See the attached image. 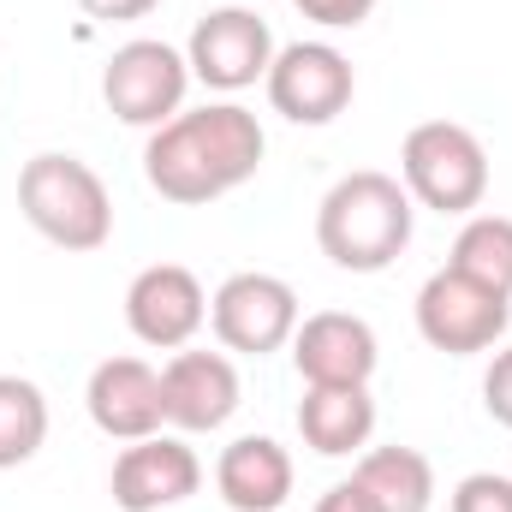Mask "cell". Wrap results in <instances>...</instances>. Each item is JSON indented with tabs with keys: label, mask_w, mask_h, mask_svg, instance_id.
I'll return each mask as SVG.
<instances>
[{
	"label": "cell",
	"mask_w": 512,
	"mask_h": 512,
	"mask_svg": "<svg viewBox=\"0 0 512 512\" xmlns=\"http://www.w3.org/2000/svg\"><path fill=\"white\" fill-rule=\"evenodd\" d=\"M483 405H489V417L512 429V346L507 352H495V364H489V376H483Z\"/></svg>",
	"instance_id": "22"
},
{
	"label": "cell",
	"mask_w": 512,
	"mask_h": 512,
	"mask_svg": "<svg viewBox=\"0 0 512 512\" xmlns=\"http://www.w3.org/2000/svg\"><path fill=\"white\" fill-rule=\"evenodd\" d=\"M203 483V459L179 441V435H143L126 441V453L114 459V507L120 512H161L191 501Z\"/></svg>",
	"instance_id": "12"
},
{
	"label": "cell",
	"mask_w": 512,
	"mask_h": 512,
	"mask_svg": "<svg viewBox=\"0 0 512 512\" xmlns=\"http://www.w3.org/2000/svg\"><path fill=\"white\" fill-rule=\"evenodd\" d=\"M209 322H215V340L227 352H245V358H268L280 346H292L298 334V292L280 280V274H262V268H245V274H227L221 292L209 298Z\"/></svg>",
	"instance_id": "7"
},
{
	"label": "cell",
	"mask_w": 512,
	"mask_h": 512,
	"mask_svg": "<svg viewBox=\"0 0 512 512\" xmlns=\"http://www.w3.org/2000/svg\"><path fill=\"white\" fill-rule=\"evenodd\" d=\"M185 66H191L197 84H209L221 96H239V90H251L256 78H268L274 30L251 6H215V12L197 18V30L185 42Z\"/></svg>",
	"instance_id": "8"
},
{
	"label": "cell",
	"mask_w": 512,
	"mask_h": 512,
	"mask_svg": "<svg viewBox=\"0 0 512 512\" xmlns=\"http://www.w3.org/2000/svg\"><path fill=\"white\" fill-rule=\"evenodd\" d=\"M399 179H405L411 203H423L435 215H471L489 197V149L471 126L423 120V126L405 131Z\"/></svg>",
	"instance_id": "4"
},
{
	"label": "cell",
	"mask_w": 512,
	"mask_h": 512,
	"mask_svg": "<svg viewBox=\"0 0 512 512\" xmlns=\"http://www.w3.org/2000/svg\"><path fill=\"white\" fill-rule=\"evenodd\" d=\"M376 328L352 310H316L292 334V364L304 387H370L376 376Z\"/></svg>",
	"instance_id": "11"
},
{
	"label": "cell",
	"mask_w": 512,
	"mask_h": 512,
	"mask_svg": "<svg viewBox=\"0 0 512 512\" xmlns=\"http://www.w3.org/2000/svg\"><path fill=\"white\" fill-rule=\"evenodd\" d=\"M298 435L322 459H346L370 447L376 435V399L370 387H304L298 399Z\"/></svg>",
	"instance_id": "16"
},
{
	"label": "cell",
	"mask_w": 512,
	"mask_h": 512,
	"mask_svg": "<svg viewBox=\"0 0 512 512\" xmlns=\"http://www.w3.org/2000/svg\"><path fill=\"white\" fill-rule=\"evenodd\" d=\"M447 268H459V274H471V280L512 298V221L507 215H471L453 239Z\"/></svg>",
	"instance_id": "19"
},
{
	"label": "cell",
	"mask_w": 512,
	"mask_h": 512,
	"mask_svg": "<svg viewBox=\"0 0 512 512\" xmlns=\"http://www.w3.org/2000/svg\"><path fill=\"white\" fill-rule=\"evenodd\" d=\"M48 441V399L24 376H0V471H18Z\"/></svg>",
	"instance_id": "18"
},
{
	"label": "cell",
	"mask_w": 512,
	"mask_h": 512,
	"mask_svg": "<svg viewBox=\"0 0 512 512\" xmlns=\"http://www.w3.org/2000/svg\"><path fill=\"white\" fill-rule=\"evenodd\" d=\"M18 209L60 251H102L114 239V197H108L102 173L78 155H60V149L24 161Z\"/></svg>",
	"instance_id": "3"
},
{
	"label": "cell",
	"mask_w": 512,
	"mask_h": 512,
	"mask_svg": "<svg viewBox=\"0 0 512 512\" xmlns=\"http://www.w3.org/2000/svg\"><path fill=\"white\" fill-rule=\"evenodd\" d=\"M387 512H429L435 501V465L417 453V447H376L358 459L352 471Z\"/></svg>",
	"instance_id": "17"
},
{
	"label": "cell",
	"mask_w": 512,
	"mask_h": 512,
	"mask_svg": "<svg viewBox=\"0 0 512 512\" xmlns=\"http://www.w3.org/2000/svg\"><path fill=\"white\" fill-rule=\"evenodd\" d=\"M316 512H387V507L364 489V483H358V477H346V483H334V489L316 501Z\"/></svg>",
	"instance_id": "23"
},
{
	"label": "cell",
	"mask_w": 512,
	"mask_h": 512,
	"mask_svg": "<svg viewBox=\"0 0 512 512\" xmlns=\"http://www.w3.org/2000/svg\"><path fill=\"white\" fill-rule=\"evenodd\" d=\"M411 191L393 179V173H346L322 209H316V245L334 268L346 274H382L387 262H399L405 245H411Z\"/></svg>",
	"instance_id": "2"
},
{
	"label": "cell",
	"mask_w": 512,
	"mask_h": 512,
	"mask_svg": "<svg viewBox=\"0 0 512 512\" xmlns=\"http://www.w3.org/2000/svg\"><path fill=\"white\" fill-rule=\"evenodd\" d=\"M90 18H102V24H131V18H149L161 0H78Z\"/></svg>",
	"instance_id": "24"
},
{
	"label": "cell",
	"mask_w": 512,
	"mask_h": 512,
	"mask_svg": "<svg viewBox=\"0 0 512 512\" xmlns=\"http://www.w3.org/2000/svg\"><path fill=\"white\" fill-rule=\"evenodd\" d=\"M161 399H167V423L185 435H215L233 411H239V370L227 352H173L161 370Z\"/></svg>",
	"instance_id": "13"
},
{
	"label": "cell",
	"mask_w": 512,
	"mask_h": 512,
	"mask_svg": "<svg viewBox=\"0 0 512 512\" xmlns=\"http://www.w3.org/2000/svg\"><path fill=\"white\" fill-rule=\"evenodd\" d=\"M185 90H191V66L179 48L155 42V36H137L126 48H114L108 72H102V102L114 120L126 126H167L179 108H185Z\"/></svg>",
	"instance_id": "6"
},
{
	"label": "cell",
	"mask_w": 512,
	"mask_h": 512,
	"mask_svg": "<svg viewBox=\"0 0 512 512\" xmlns=\"http://www.w3.org/2000/svg\"><path fill=\"white\" fill-rule=\"evenodd\" d=\"M268 102L274 114H286L292 126H334L346 108H352V60L334 48V42H292V48H274V66H268Z\"/></svg>",
	"instance_id": "9"
},
{
	"label": "cell",
	"mask_w": 512,
	"mask_h": 512,
	"mask_svg": "<svg viewBox=\"0 0 512 512\" xmlns=\"http://www.w3.org/2000/svg\"><path fill=\"white\" fill-rule=\"evenodd\" d=\"M126 322L143 346L185 352L197 340V328L209 322V292L185 262H155L126 286Z\"/></svg>",
	"instance_id": "10"
},
{
	"label": "cell",
	"mask_w": 512,
	"mask_h": 512,
	"mask_svg": "<svg viewBox=\"0 0 512 512\" xmlns=\"http://www.w3.org/2000/svg\"><path fill=\"white\" fill-rule=\"evenodd\" d=\"M84 405H90V423L114 441H143V435H161L167 423V399H161V370H149L143 358H108L90 370L84 387Z\"/></svg>",
	"instance_id": "14"
},
{
	"label": "cell",
	"mask_w": 512,
	"mask_h": 512,
	"mask_svg": "<svg viewBox=\"0 0 512 512\" xmlns=\"http://www.w3.org/2000/svg\"><path fill=\"white\" fill-rule=\"evenodd\" d=\"M215 489L233 512H280L292 501V453L268 435H239L215 465Z\"/></svg>",
	"instance_id": "15"
},
{
	"label": "cell",
	"mask_w": 512,
	"mask_h": 512,
	"mask_svg": "<svg viewBox=\"0 0 512 512\" xmlns=\"http://www.w3.org/2000/svg\"><path fill=\"white\" fill-rule=\"evenodd\" d=\"M447 512H512V477H501V471H471L453 489Z\"/></svg>",
	"instance_id": "20"
},
{
	"label": "cell",
	"mask_w": 512,
	"mask_h": 512,
	"mask_svg": "<svg viewBox=\"0 0 512 512\" xmlns=\"http://www.w3.org/2000/svg\"><path fill=\"white\" fill-rule=\"evenodd\" d=\"M268 137L256 126L251 108L239 102H203V108H179L167 126L149 131L143 143V179L149 191H161L179 209L215 203L227 191H239L256 179Z\"/></svg>",
	"instance_id": "1"
},
{
	"label": "cell",
	"mask_w": 512,
	"mask_h": 512,
	"mask_svg": "<svg viewBox=\"0 0 512 512\" xmlns=\"http://www.w3.org/2000/svg\"><path fill=\"white\" fill-rule=\"evenodd\" d=\"M310 24H322V30H358L370 12H376V0H292Z\"/></svg>",
	"instance_id": "21"
},
{
	"label": "cell",
	"mask_w": 512,
	"mask_h": 512,
	"mask_svg": "<svg viewBox=\"0 0 512 512\" xmlns=\"http://www.w3.org/2000/svg\"><path fill=\"white\" fill-rule=\"evenodd\" d=\"M512 322V298L459 274V268H435L417 292V334L447 352V358H471V352H489Z\"/></svg>",
	"instance_id": "5"
}]
</instances>
